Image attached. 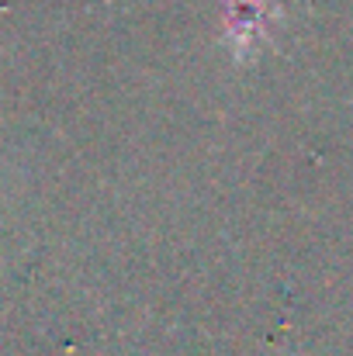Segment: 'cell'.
I'll use <instances>...</instances> for the list:
<instances>
[{
	"label": "cell",
	"mask_w": 353,
	"mask_h": 356,
	"mask_svg": "<svg viewBox=\"0 0 353 356\" xmlns=\"http://www.w3.org/2000/svg\"><path fill=\"white\" fill-rule=\"evenodd\" d=\"M263 28H267V7L263 3H256V0H239V3H233V10H229V31L242 45L256 42L263 35Z\"/></svg>",
	"instance_id": "1"
}]
</instances>
